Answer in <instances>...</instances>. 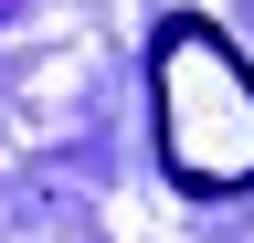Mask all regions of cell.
<instances>
[{"label":"cell","mask_w":254,"mask_h":243,"mask_svg":"<svg viewBox=\"0 0 254 243\" xmlns=\"http://www.w3.org/2000/svg\"><path fill=\"white\" fill-rule=\"evenodd\" d=\"M148 127H159V169L190 201L254 191V64L201 11H170L148 43Z\"/></svg>","instance_id":"obj_1"}]
</instances>
